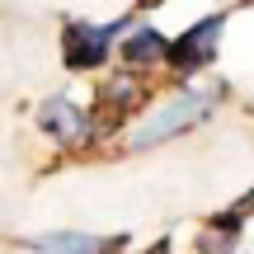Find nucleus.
<instances>
[{
    "label": "nucleus",
    "instance_id": "f257e3e1",
    "mask_svg": "<svg viewBox=\"0 0 254 254\" xmlns=\"http://www.w3.org/2000/svg\"><path fill=\"white\" fill-rule=\"evenodd\" d=\"M207 94H184L179 104H170V109L160 113L155 123H146L141 132H136V146H151V141H165V136H174V132H184L189 123H198L202 113H207Z\"/></svg>",
    "mask_w": 254,
    "mask_h": 254
},
{
    "label": "nucleus",
    "instance_id": "f03ea898",
    "mask_svg": "<svg viewBox=\"0 0 254 254\" xmlns=\"http://www.w3.org/2000/svg\"><path fill=\"white\" fill-rule=\"evenodd\" d=\"M123 28V24H118ZM118 28H90V24H71L66 28V66H75V71H90V66H99L104 57H109V43Z\"/></svg>",
    "mask_w": 254,
    "mask_h": 254
},
{
    "label": "nucleus",
    "instance_id": "7ed1b4c3",
    "mask_svg": "<svg viewBox=\"0 0 254 254\" xmlns=\"http://www.w3.org/2000/svg\"><path fill=\"white\" fill-rule=\"evenodd\" d=\"M221 33V14H212V19H202L193 33H184L179 43H170V62L179 66V71H198L202 62H212V38Z\"/></svg>",
    "mask_w": 254,
    "mask_h": 254
},
{
    "label": "nucleus",
    "instance_id": "20e7f679",
    "mask_svg": "<svg viewBox=\"0 0 254 254\" xmlns=\"http://www.w3.org/2000/svg\"><path fill=\"white\" fill-rule=\"evenodd\" d=\"M38 127H43V132H52L57 141H66V146H75V141H85V136H90L85 113L75 109V104H66V99H47L43 109H38Z\"/></svg>",
    "mask_w": 254,
    "mask_h": 254
},
{
    "label": "nucleus",
    "instance_id": "39448f33",
    "mask_svg": "<svg viewBox=\"0 0 254 254\" xmlns=\"http://www.w3.org/2000/svg\"><path fill=\"white\" fill-rule=\"evenodd\" d=\"M123 57L132 66H146V62H155V57H170V43H165L155 28H136V33L123 43Z\"/></svg>",
    "mask_w": 254,
    "mask_h": 254
},
{
    "label": "nucleus",
    "instance_id": "423d86ee",
    "mask_svg": "<svg viewBox=\"0 0 254 254\" xmlns=\"http://www.w3.org/2000/svg\"><path fill=\"white\" fill-rule=\"evenodd\" d=\"M33 250H43V254H104V240H94V236H80V231H66V236L33 240Z\"/></svg>",
    "mask_w": 254,
    "mask_h": 254
},
{
    "label": "nucleus",
    "instance_id": "0eeeda50",
    "mask_svg": "<svg viewBox=\"0 0 254 254\" xmlns=\"http://www.w3.org/2000/svg\"><path fill=\"white\" fill-rule=\"evenodd\" d=\"M236 212H240V217H250V212H254V193H250V198H245V202H240V207H236Z\"/></svg>",
    "mask_w": 254,
    "mask_h": 254
}]
</instances>
